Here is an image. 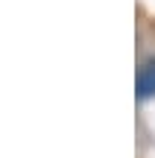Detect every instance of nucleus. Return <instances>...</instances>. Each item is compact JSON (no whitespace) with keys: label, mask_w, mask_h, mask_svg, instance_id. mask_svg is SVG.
Masks as SVG:
<instances>
[{"label":"nucleus","mask_w":155,"mask_h":158,"mask_svg":"<svg viewBox=\"0 0 155 158\" xmlns=\"http://www.w3.org/2000/svg\"><path fill=\"white\" fill-rule=\"evenodd\" d=\"M138 97L141 100L155 97V56L144 59L138 68Z\"/></svg>","instance_id":"f257e3e1"}]
</instances>
